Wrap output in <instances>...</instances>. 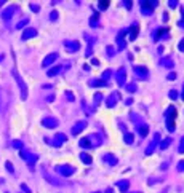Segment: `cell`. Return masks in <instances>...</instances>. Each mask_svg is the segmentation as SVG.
Instances as JSON below:
<instances>
[{
  "label": "cell",
  "mask_w": 184,
  "mask_h": 193,
  "mask_svg": "<svg viewBox=\"0 0 184 193\" xmlns=\"http://www.w3.org/2000/svg\"><path fill=\"white\" fill-rule=\"evenodd\" d=\"M175 120H176V107L175 106H170L165 112V121H166V129L170 133L176 129V124H175Z\"/></svg>",
  "instance_id": "6da1fadb"
},
{
  "label": "cell",
  "mask_w": 184,
  "mask_h": 193,
  "mask_svg": "<svg viewBox=\"0 0 184 193\" xmlns=\"http://www.w3.org/2000/svg\"><path fill=\"white\" fill-rule=\"evenodd\" d=\"M13 77H15L16 83H18V86H19V91H21V99L26 101L27 99V86H26L24 80L21 78V75L18 73V70H16V69H13Z\"/></svg>",
  "instance_id": "7a4b0ae2"
},
{
  "label": "cell",
  "mask_w": 184,
  "mask_h": 193,
  "mask_svg": "<svg viewBox=\"0 0 184 193\" xmlns=\"http://www.w3.org/2000/svg\"><path fill=\"white\" fill-rule=\"evenodd\" d=\"M54 171H56L59 176H63V177H70V176L75 172V168L70 166V164H59V166L54 168Z\"/></svg>",
  "instance_id": "3957f363"
},
{
  "label": "cell",
  "mask_w": 184,
  "mask_h": 193,
  "mask_svg": "<svg viewBox=\"0 0 184 193\" xmlns=\"http://www.w3.org/2000/svg\"><path fill=\"white\" fill-rule=\"evenodd\" d=\"M157 5H159L157 0H151V2H149V0H142L141 2V13L142 15H151Z\"/></svg>",
  "instance_id": "277c9868"
},
{
  "label": "cell",
  "mask_w": 184,
  "mask_h": 193,
  "mask_svg": "<svg viewBox=\"0 0 184 193\" xmlns=\"http://www.w3.org/2000/svg\"><path fill=\"white\" fill-rule=\"evenodd\" d=\"M133 72H135V77L139 80H147L149 78V69L144 66H133Z\"/></svg>",
  "instance_id": "5b68a950"
},
{
  "label": "cell",
  "mask_w": 184,
  "mask_h": 193,
  "mask_svg": "<svg viewBox=\"0 0 184 193\" xmlns=\"http://www.w3.org/2000/svg\"><path fill=\"white\" fill-rule=\"evenodd\" d=\"M19 155H21L23 160L27 161V164H29V166H34V163L39 160V157H37V155L30 153V152H27V150H19Z\"/></svg>",
  "instance_id": "8992f818"
},
{
  "label": "cell",
  "mask_w": 184,
  "mask_h": 193,
  "mask_svg": "<svg viewBox=\"0 0 184 193\" xmlns=\"http://www.w3.org/2000/svg\"><path fill=\"white\" fill-rule=\"evenodd\" d=\"M159 144H160V134L155 133L154 137H152V141H151V144L147 145V148H146L144 153L147 155V157H149V155H152V153H154V150H155V147H157Z\"/></svg>",
  "instance_id": "52a82bcc"
},
{
  "label": "cell",
  "mask_w": 184,
  "mask_h": 193,
  "mask_svg": "<svg viewBox=\"0 0 184 193\" xmlns=\"http://www.w3.org/2000/svg\"><path fill=\"white\" fill-rule=\"evenodd\" d=\"M118 99H120V94H118L117 91H114V93H111V96L107 97V101H106V106H107L109 109H114V107L117 106Z\"/></svg>",
  "instance_id": "ba28073f"
},
{
  "label": "cell",
  "mask_w": 184,
  "mask_h": 193,
  "mask_svg": "<svg viewBox=\"0 0 184 193\" xmlns=\"http://www.w3.org/2000/svg\"><path fill=\"white\" fill-rule=\"evenodd\" d=\"M127 35V30H120L117 35V50L118 51H123L125 48H127V42H125L123 37Z\"/></svg>",
  "instance_id": "9c48e42d"
},
{
  "label": "cell",
  "mask_w": 184,
  "mask_h": 193,
  "mask_svg": "<svg viewBox=\"0 0 184 193\" xmlns=\"http://www.w3.org/2000/svg\"><path fill=\"white\" fill-rule=\"evenodd\" d=\"M42 124L45 128H48V129H53V128H56L58 124H59V121H58L54 117H47V118L42 120Z\"/></svg>",
  "instance_id": "30bf717a"
},
{
  "label": "cell",
  "mask_w": 184,
  "mask_h": 193,
  "mask_svg": "<svg viewBox=\"0 0 184 193\" xmlns=\"http://www.w3.org/2000/svg\"><path fill=\"white\" fill-rule=\"evenodd\" d=\"M16 10H18V6H16V5H11V6H8V8H5V10H3V13H2V19H3V21H10L11 16L15 15Z\"/></svg>",
  "instance_id": "8fae6325"
},
{
  "label": "cell",
  "mask_w": 184,
  "mask_h": 193,
  "mask_svg": "<svg viewBox=\"0 0 184 193\" xmlns=\"http://www.w3.org/2000/svg\"><path fill=\"white\" fill-rule=\"evenodd\" d=\"M64 46H66V50L67 51H70V53H75V51H79V48H80V43L77 42V40H66L64 42Z\"/></svg>",
  "instance_id": "7c38bea8"
},
{
  "label": "cell",
  "mask_w": 184,
  "mask_h": 193,
  "mask_svg": "<svg viewBox=\"0 0 184 193\" xmlns=\"http://www.w3.org/2000/svg\"><path fill=\"white\" fill-rule=\"evenodd\" d=\"M115 80H117V83L120 85V86L125 85V82H127V72H125L123 67H120V69L117 70V73H115Z\"/></svg>",
  "instance_id": "4fadbf2b"
},
{
  "label": "cell",
  "mask_w": 184,
  "mask_h": 193,
  "mask_svg": "<svg viewBox=\"0 0 184 193\" xmlns=\"http://www.w3.org/2000/svg\"><path fill=\"white\" fill-rule=\"evenodd\" d=\"M85 128H87V121H77V123L72 126L70 133H72V136H79V134L85 129Z\"/></svg>",
  "instance_id": "5bb4252c"
},
{
  "label": "cell",
  "mask_w": 184,
  "mask_h": 193,
  "mask_svg": "<svg viewBox=\"0 0 184 193\" xmlns=\"http://www.w3.org/2000/svg\"><path fill=\"white\" fill-rule=\"evenodd\" d=\"M66 141H67V137L64 136L63 133H59V134H56V136H54V139L51 141V145H54V147H61V145H63Z\"/></svg>",
  "instance_id": "9a60e30c"
},
{
  "label": "cell",
  "mask_w": 184,
  "mask_h": 193,
  "mask_svg": "<svg viewBox=\"0 0 184 193\" xmlns=\"http://www.w3.org/2000/svg\"><path fill=\"white\" fill-rule=\"evenodd\" d=\"M85 38L88 40V48H87V51H85V56H88V57H90L91 55H93V43L96 42V38L90 37L88 34H85Z\"/></svg>",
  "instance_id": "2e32d148"
},
{
  "label": "cell",
  "mask_w": 184,
  "mask_h": 193,
  "mask_svg": "<svg viewBox=\"0 0 184 193\" xmlns=\"http://www.w3.org/2000/svg\"><path fill=\"white\" fill-rule=\"evenodd\" d=\"M56 59H58V53H50L48 56H45V59H43V62H42V67L51 66V64H53Z\"/></svg>",
  "instance_id": "e0dca14e"
},
{
  "label": "cell",
  "mask_w": 184,
  "mask_h": 193,
  "mask_svg": "<svg viewBox=\"0 0 184 193\" xmlns=\"http://www.w3.org/2000/svg\"><path fill=\"white\" fill-rule=\"evenodd\" d=\"M35 35H37V30H35V29H34V27H27L24 32H23L21 38H23V40H29V38H34Z\"/></svg>",
  "instance_id": "ac0fdd59"
},
{
  "label": "cell",
  "mask_w": 184,
  "mask_h": 193,
  "mask_svg": "<svg viewBox=\"0 0 184 193\" xmlns=\"http://www.w3.org/2000/svg\"><path fill=\"white\" fill-rule=\"evenodd\" d=\"M127 32L130 34V40H136V37H138V34H139V26L135 22V24L130 26V29H128Z\"/></svg>",
  "instance_id": "d6986e66"
},
{
  "label": "cell",
  "mask_w": 184,
  "mask_h": 193,
  "mask_svg": "<svg viewBox=\"0 0 184 193\" xmlns=\"http://www.w3.org/2000/svg\"><path fill=\"white\" fill-rule=\"evenodd\" d=\"M90 86H93V88H104V86H107V82H104V80H101V78H94V80H90Z\"/></svg>",
  "instance_id": "ffe728a7"
},
{
  "label": "cell",
  "mask_w": 184,
  "mask_h": 193,
  "mask_svg": "<svg viewBox=\"0 0 184 193\" xmlns=\"http://www.w3.org/2000/svg\"><path fill=\"white\" fill-rule=\"evenodd\" d=\"M103 160H104L109 166H115V164H117V158H115L112 153H106L104 157H103Z\"/></svg>",
  "instance_id": "44dd1931"
},
{
  "label": "cell",
  "mask_w": 184,
  "mask_h": 193,
  "mask_svg": "<svg viewBox=\"0 0 184 193\" xmlns=\"http://www.w3.org/2000/svg\"><path fill=\"white\" fill-rule=\"evenodd\" d=\"M138 133H139V136H141V137H146V136H147V133H149V124H146V123L138 124Z\"/></svg>",
  "instance_id": "7402d4cb"
},
{
  "label": "cell",
  "mask_w": 184,
  "mask_h": 193,
  "mask_svg": "<svg viewBox=\"0 0 184 193\" xmlns=\"http://www.w3.org/2000/svg\"><path fill=\"white\" fill-rule=\"evenodd\" d=\"M79 145H80V147L82 148H91V147H93V145H91V141H90V137H82L80 139V142H79Z\"/></svg>",
  "instance_id": "603a6c76"
},
{
  "label": "cell",
  "mask_w": 184,
  "mask_h": 193,
  "mask_svg": "<svg viewBox=\"0 0 184 193\" xmlns=\"http://www.w3.org/2000/svg\"><path fill=\"white\" fill-rule=\"evenodd\" d=\"M117 187L120 188V192H128V188H130V182L128 180H118Z\"/></svg>",
  "instance_id": "cb8c5ba5"
},
{
  "label": "cell",
  "mask_w": 184,
  "mask_h": 193,
  "mask_svg": "<svg viewBox=\"0 0 184 193\" xmlns=\"http://www.w3.org/2000/svg\"><path fill=\"white\" fill-rule=\"evenodd\" d=\"M90 141H91V145H93V147H98V145H101V137L99 136H96V134H90Z\"/></svg>",
  "instance_id": "d4e9b609"
},
{
  "label": "cell",
  "mask_w": 184,
  "mask_h": 193,
  "mask_svg": "<svg viewBox=\"0 0 184 193\" xmlns=\"http://www.w3.org/2000/svg\"><path fill=\"white\" fill-rule=\"evenodd\" d=\"M61 70H63V67H61V66H54V67H51V69L47 72V75H48V77H54V75H58Z\"/></svg>",
  "instance_id": "484cf974"
},
{
  "label": "cell",
  "mask_w": 184,
  "mask_h": 193,
  "mask_svg": "<svg viewBox=\"0 0 184 193\" xmlns=\"http://www.w3.org/2000/svg\"><path fill=\"white\" fill-rule=\"evenodd\" d=\"M166 32H168L166 29H162V27H160V29H157V30H155V35H154V40L157 42V40H160L162 37H166V35H165Z\"/></svg>",
  "instance_id": "4316f807"
},
{
  "label": "cell",
  "mask_w": 184,
  "mask_h": 193,
  "mask_svg": "<svg viewBox=\"0 0 184 193\" xmlns=\"http://www.w3.org/2000/svg\"><path fill=\"white\" fill-rule=\"evenodd\" d=\"M160 66L166 67V69H171V67H173V61H171V57H163V59L160 61Z\"/></svg>",
  "instance_id": "83f0119b"
},
{
  "label": "cell",
  "mask_w": 184,
  "mask_h": 193,
  "mask_svg": "<svg viewBox=\"0 0 184 193\" xmlns=\"http://www.w3.org/2000/svg\"><path fill=\"white\" fill-rule=\"evenodd\" d=\"M80 160L83 161V164H91V161H93V158H91V157H90V155H88V153H85V152H83V153H80Z\"/></svg>",
  "instance_id": "f1b7e54d"
},
{
  "label": "cell",
  "mask_w": 184,
  "mask_h": 193,
  "mask_svg": "<svg viewBox=\"0 0 184 193\" xmlns=\"http://www.w3.org/2000/svg\"><path fill=\"white\" fill-rule=\"evenodd\" d=\"M98 21H99V15H98V13H94V15L90 18V26H91V27H98V24H99Z\"/></svg>",
  "instance_id": "f546056e"
},
{
  "label": "cell",
  "mask_w": 184,
  "mask_h": 193,
  "mask_svg": "<svg viewBox=\"0 0 184 193\" xmlns=\"http://www.w3.org/2000/svg\"><path fill=\"white\" fill-rule=\"evenodd\" d=\"M170 144H171V137H165V139H163V141L159 144V145H160V150H165V148L168 147Z\"/></svg>",
  "instance_id": "4dcf8cb0"
},
{
  "label": "cell",
  "mask_w": 184,
  "mask_h": 193,
  "mask_svg": "<svg viewBox=\"0 0 184 193\" xmlns=\"http://www.w3.org/2000/svg\"><path fill=\"white\" fill-rule=\"evenodd\" d=\"M112 73H114V72H112L111 69H106L104 72H103V78H101V80H104V82H107V80H109V78H111V77H112Z\"/></svg>",
  "instance_id": "1f68e13d"
},
{
  "label": "cell",
  "mask_w": 184,
  "mask_h": 193,
  "mask_svg": "<svg viewBox=\"0 0 184 193\" xmlns=\"http://www.w3.org/2000/svg\"><path fill=\"white\" fill-rule=\"evenodd\" d=\"M123 141H125V144L130 145V144H133V141H135V136H133L131 133H127V134H125V137H123Z\"/></svg>",
  "instance_id": "d6a6232c"
},
{
  "label": "cell",
  "mask_w": 184,
  "mask_h": 193,
  "mask_svg": "<svg viewBox=\"0 0 184 193\" xmlns=\"http://www.w3.org/2000/svg\"><path fill=\"white\" fill-rule=\"evenodd\" d=\"M109 5H111V3H109L107 0H99V2H98V8H99V10L109 8Z\"/></svg>",
  "instance_id": "836d02e7"
},
{
  "label": "cell",
  "mask_w": 184,
  "mask_h": 193,
  "mask_svg": "<svg viewBox=\"0 0 184 193\" xmlns=\"http://www.w3.org/2000/svg\"><path fill=\"white\" fill-rule=\"evenodd\" d=\"M45 179H47L48 182H51V184H54V185H59V184H61L59 179H54V177H51V176H48V174L45 176Z\"/></svg>",
  "instance_id": "e575fe53"
},
{
  "label": "cell",
  "mask_w": 184,
  "mask_h": 193,
  "mask_svg": "<svg viewBox=\"0 0 184 193\" xmlns=\"http://www.w3.org/2000/svg\"><path fill=\"white\" fill-rule=\"evenodd\" d=\"M101 101H103V94H101V93H96V94H94V106H99Z\"/></svg>",
  "instance_id": "d590c367"
},
{
  "label": "cell",
  "mask_w": 184,
  "mask_h": 193,
  "mask_svg": "<svg viewBox=\"0 0 184 193\" xmlns=\"http://www.w3.org/2000/svg\"><path fill=\"white\" fill-rule=\"evenodd\" d=\"M106 53H107V56H114L115 55V46H106Z\"/></svg>",
  "instance_id": "8d00e7d4"
},
{
  "label": "cell",
  "mask_w": 184,
  "mask_h": 193,
  "mask_svg": "<svg viewBox=\"0 0 184 193\" xmlns=\"http://www.w3.org/2000/svg\"><path fill=\"white\" fill-rule=\"evenodd\" d=\"M27 22H29V19H23V21H19L18 24H16V29H23V27H26Z\"/></svg>",
  "instance_id": "74e56055"
},
{
  "label": "cell",
  "mask_w": 184,
  "mask_h": 193,
  "mask_svg": "<svg viewBox=\"0 0 184 193\" xmlns=\"http://www.w3.org/2000/svg\"><path fill=\"white\" fill-rule=\"evenodd\" d=\"M13 147H15V148H19V150H23L24 144H23L21 141H13Z\"/></svg>",
  "instance_id": "f35d334b"
},
{
  "label": "cell",
  "mask_w": 184,
  "mask_h": 193,
  "mask_svg": "<svg viewBox=\"0 0 184 193\" xmlns=\"http://www.w3.org/2000/svg\"><path fill=\"white\" fill-rule=\"evenodd\" d=\"M127 91H130V93H135V91H136V85H135V83H128V85H127Z\"/></svg>",
  "instance_id": "ab89813d"
},
{
  "label": "cell",
  "mask_w": 184,
  "mask_h": 193,
  "mask_svg": "<svg viewBox=\"0 0 184 193\" xmlns=\"http://www.w3.org/2000/svg\"><path fill=\"white\" fill-rule=\"evenodd\" d=\"M178 152H179V153H184V136L181 137V142H179V147H178Z\"/></svg>",
  "instance_id": "60d3db41"
},
{
  "label": "cell",
  "mask_w": 184,
  "mask_h": 193,
  "mask_svg": "<svg viewBox=\"0 0 184 193\" xmlns=\"http://www.w3.org/2000/svg\"><path fill=\"white\" fill-rule=\"evenodd\" d=\"M168 96L171 97V99H178V91H176V90H171V91L168 93Z\"/></svg>",
  "instance_id": "b9f144b4"
},
{
  "label": "cell",
  "mask_w": 184,
  "mask_h": 193,
  "mask_svg": "<svg viewBox=\"0 0 184 193\" xmlns=\"http://www.w3.org/2000/svg\"><path fill=\"white\" fill-rule=\"evenodd\" d=\"M66 97H67V101H70V102L75 101V97H74V94L70 93V91H66Z\"/></svg>",
  "instance_id": "7bdbcfd3"
},
{
  "label": "cell",
  "mask_w": 184,
  "mask_h": 193,
  "mask_svg": "<svg viewBox=\"0 0 184 193\" xmlns=\"http://www.w3.org/2000/svg\"><path fill=\"white\" fill-rule=\"evenodd\" d=\"M50 19H51V21H56L58 19V11L56 10H53V11L50 13Z\"/></svg>",
  "instance_id": "ee69618b"
},
{
  "label": "cell",
  "mask_w": 184,
  "mask_h": 193,
  "mask_svg": "<svg viewBox=\"0 0 184 193\" xmlns=\"http://www.w3.org/2000/svg\"><path fill=\"white\" fill-rule=\"evenodd\" d=\"M176 169H178L179 172H184V160H181L178 163V166H176Z\"/></svg>",
  "instance_id": "f6af8a7d"
},
{
  "label": "cell",
  "mask_w": 184,
  "mask_h": 193,
  "mask_svg": "<svg viewBox=\"0 0 184 193\" xmlns=\"http://www.w3.org/2000/svg\"><path fill=\"white\" fill-rule=\"evenodd\" d=\"M30 10H32L34 13H39L40 11V8H39V5H37V3H30Z\"/></svg>",
  "instance_id": "bcb514c9"
},
{
  "label": "cell",
  "mask_w": 184,
  "mask_h": 193,
  "mask_svg": "<svg viewBox=\"0 0 184 193\" xmlns=\"http://www.w3.org/2000/svg\"><path fill=\"white\" fill-rule=\"evenodd\" d=\"M168 6H170V8H175V6H178V0H168Z\"/></svg>",
  "instance_id": "7dc6e473"
},
{
  "label": "cell",
  "mask_w": 184,
  "mask_h": 193,
  "mask_svg": "<svg viewBox=\"0 0 184 193\" xmlns=\"http://www.w3.org/2000/svg\"><path fill=\"white\" fill-rule=\"evenodd\" d=\"M21 190H23V192H24V193H32V192H30V188H29V187H27V185H26V184H21Z\"/></svg>",
  "instance_id": "c3c4849f"
},
{
  "label": "cell",
  "mask_w": 184,
  "mask_h": 193,
  "mask_svg": "<svg viewBox=\"0 0 184 193\" xmlns=\"http://www.w3.org/2000/svg\"><path fill=\"white\" fill-rule=\"evenodd\" d=\"M5 166H6V169H8L10 172H15V168H13V164L10 163V161H6V163H5Z\"/></svg>",
  "instance_id": "681fc988"
},
{
  "label": "cell",
  "mask_w": 184,
  "mask_h": 193,
  "mask_svg": "<svg viewBox=\"0 0 184 193\" xmlns=\"http://www.w3.org/2000/svg\"><path fill=\"white\" fill-rule=\"evenodd\" d=\"M176 77H178V75H176L175 72H171V73H168V75H166V78H168V80H176Z\"/></svg>",
  "instance_id": "f907efd6"
},
{
  "label": "cell",
  "mask_w": 184,
  "mask_h": 193,
  "mask_svg": "<svg viewBox=\"0 0 184 193\" xmlns=\"http://www.w3.org/2000/svg\"><path fill=\"white\" fill-rule=\"evenodd\" d=\"M178 48H179V51L184 53V38H181V42H179V46H178Z\"/></svg>",
  "instance_id": "816d5d0a"
},
{
  "label": "cell",
  "mask_w": 184,
  "mask_h": 193,
  "mask_svg": "<svg viewBox=\"0 0 184 193\" xmlns=\"http://www.w3.org/2000/svg\"><path fill=\"white\" fill-rule=\"evenodd\" d=\"M181 21H179V26H181V27H184V10H181Z\"/></svg>",
  "instance_id": "f5cc1de1"
},
{
  "label": "cell",
  "mask_w": 184,
  "mask_h": 193,
  "mask_svg": "<svg viewBox=\"0 0 184 193\" xmlns=\"http://www.w3.org/2000/svg\"><path fill=\"white\" fill-rule=\"evenodd\" d=\"M123 3H125V6H127V8H128V10H130V8H131V6H133V3L130 2V0H127V2H123Z\"/></svg>",
  "instance_id": "db71d44e"
},
{
  "label": "cell",
  "mask_w": 184,
  "mask_h": 193,
  "mask_svg": "<svg viewBox=\"0 0 184 193\" xmlns=\"http://www.w3.org/2000/svg\"><path fill=\"white\" fill-rule=\"evenodd\" d=\"M91 66H99V61H98V59H91Z\"/></svg>",
  "instance_id": "11a10c76"
},
{
  "label": "cell",
  "mask_w": 184,
  "mask_h": 193,
  "mask_svg": "<svg viewBox=\"0 0 184 193\" xmlns=\"http://www.w3.org/2000/svg\"><path fill=\"white\" fill-rule=\"evenodd\" d=\"M125 104H127V106H131V104H133V99H131V97H128V99L125 101Z\"/></svg>",
  "instance_id": "9f6ffc18"
},
{
  "label": "cell",
  "mask_w": 184,
  "mask_h": 193,
  "mask_svg": "<svg viewBox=\"0 0 184 193\" xmlns=\"http://www.w3.org/2000/svg\"><path fill=\"white\" fill-rule=\"evenodd\" d=\"M47 101H48V102H53V101H54V96H48V97H47Z\"/></svg>",
  "instance_id": "6f0895ef"
},
{
  "label": "cell",
  "mask_w": 184,
  "mask_h": 193,
  "mask_svg": "<svg viewBox=\"0 0 184 193\" xmlns=\"http://www.w3.org/2000/svg\"><path fill=\"white\" fill-rule=\"evenodd\" d=\"M181 99L184 101V85H183V94H181Z\"/></svg>",
  "instance_id": "680465c9"
},
{
  "label": "cell",
  "mask_w": 184,
  "mask_h": 193,
  "mask_svg": "<svg viewBox=\"0 0 184 193\" xmlns=\"http://www.w3.org/2000/svg\"><path fill=\"white\" fill-rule=\"evenodd\" d=\"M0 112H2V99H0Z\"/></svg>",
  "instance_id": "91938a15"
},
{
  "label": "cell",
  "mask_w": 184,
  "mask_h": 193,
  "mask_svg": "<svg viewBox=\"0 0 184 193\" xmlns=\"http://www.w3.org/2000/svg\"><path fill=\"white\" fill-rule=\"evenodd\" d=\"M0 61H3V56H0Z\"/></svg>",
  "instance_id": "94428289"
},
{
  "label": "cell",
  "mask_w": 184,
  "mask_h": 193,
  "mask_svg": "<svg viewBox=\"0 0 184 193\" xmlns=\"http://www.w3.org/2000/svg\"><path fill=\"white\" fill-rule=\"evenodd\" d=\"M93 193H99V192H93Z\"/></svg>",
  "instance_id": "6125c7cd"
}]
</instances>
